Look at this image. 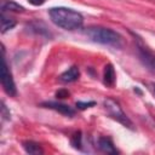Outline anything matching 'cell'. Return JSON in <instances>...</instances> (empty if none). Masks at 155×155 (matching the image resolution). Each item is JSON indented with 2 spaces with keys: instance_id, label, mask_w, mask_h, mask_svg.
Listing matches in <instances>:
<instances>
[{
  "instance_id": "obj_1",
  "label": "cell",
  "mask_w": 155,
  "mask_h": 155,
  "mask_svg": "<svg viewBox=\"0 0 155 155\" xmlns=\"http://www.w3.org/2000/svg\"><path fill=\"white\" fill-rule=\"evenodd\" d=\"M51 21L59 28L65 30L80 29L84 24V17L80 12L70 7H52L48 11Z\"/></svg>"
},
{
  "instance_id": "obj_2",
  "label": "cell",
  "mask_w": 155,
  "mask_h": 155,
  "mask_svg": "<svg viewBox=\"0 0 155 155\" xmlns=\"http://www.w3.org/2000/svg\"><path fill=\"white\" fill-rule=\"evenodd\" d=\"M85 35L90 38L93 42H98L102 45H108L113 47H121L122 46V36L109 28L104 27H88L85 29Z\"/></svg>"
},
{
  "instance_id": "obj_3",
  "label": "cell",
  "mask_w": 155,
  "mask_h": 155,
  "mask_svg": "<svg viewBox=\"0 0 155 155\" xmlns=\"http://www.w3.org/2000/svg\"><path fill=\"white\" fill-rule=\"evenodd\" d=\"M104 108H105V110L110 117H113L114 120H116L117 122L124 125L125 127H127L130 130H134L133 122L128 119V116L125 114V111L122 110V108L120 107V104L115 99H113V98L105 99L104 101Z\"/></svg>"
},
{
  "instance_id": "obj_4",
  "label": "cell",
  "mask_w": 155,
  "mask_h": 155,
  "mask_svg": "<svg viewBox=\"0 0 155 155\" xmlns=\"http://www.w3.org/2000/svg\"><path fill=\"white\" fill-rule=\"evenodd\" d=\"M1 85L4 91L8 94V96H16L17 94V88H16V84L13 81L11 70L8 68V64L6 62V58L2 59V68H1Z\"/></svg>"
},
{
  "instance_id": "obj_5",
  "label": "cell",
  "mask_w": 155,
  "mask_h": 155,
  "mask_svg": "<svg viewBox=\"0 0 155 155\" xmlns=\"http://www.w3.org/2000/svg\"><path fill=\"white\" fill-rule=\"evenodd\" d=\"M137 53H138V57H139V61L142 62V64L151 74L155 75V54L140 44L137 45Z\"/></svg>"
},
{
  "instance_id": "obj_6",
  "label": "cell",
  "mask_w": 155,
  "mask_h": 155,
  "mask_svg": "<svg viewBox=\"0 0 155 155\" xmlns=\"http://www.w3.org/2000/svg\"><path fill=\"white\" fill-rule=\"evenodd\" d=\"M42 107L45 108H50V109H53L58 113H61L62 115H65V116H73L75 114V110L67 105V104H63V103H58V102H45L41 104Z\"/></svg>"
},
{
  "instance_id": "obj_7",
  "label": "cell",
  "mask_w": 155,
  "mask_h": 155,
  "mask_svg": "<svg viewBox=\"0 0 155 155\" xmlns=\"http://www.w3.org/2000/svg\"><path fill=\"white\" fill-rule=\"evenodd\" d=\"M97 145L101 151L103 153H107V154H117V150L113 143V140L109 138V137H99L98 140H97Z\"/></svg>"
},
{
  "instance_id": "obj_8",
  "label": "cell",
  "mask_w": 155,
  "mask_h": 155,
  "mask_svg": "<svg viewBox=\"0 0 155 155\" xmlns=\"http://www.w3.org/2000/svg\"><path fill=\"white\" fill-rule=\"evenodd\" d=\"M80 76V71H79V68L76 65H73L70 68H68V70H65L64 73L61 74L59 76V80L62 82H74L79 79Z\"/></svg>"
},
{
  "instance_id": "obj_9",
  "label": "cell",
  "mask_w": 155,
  "mask_h": 155,
  "mask_svg": "<svg viewBox=\"0 0 155 155\" xmlns=\"http://www.w3.org/2000/svg\"><path fill=\"white\" fill-rule=\"evenodd\" d=\"M24 7L12 0H1V12H23Z\"/></svg>"
},
{
  "instance_id": "obj_10",
  "label": "cell",
  "mask_w": 155,
  "mask_h": 155,
  "mask_svg": "<svg viewBox=\"0 0 155 155\" xmlns=\"http://www.w3.org/2000/svg\"><path fill=\"white\" fill-rule=\"evenodd\" d=\"M23 148L24 150L28 153V154H31V155H40L44 153L41 145L34 140H25L23 142Z\"/></svg>"
},
{
  "instance_id": "obj_11",
  "label": "cell",
  "mask_w": 155,
  "mask_h": 155,
  "mask_svg": "<svg viewBox=\"0 0 155 155\" xmlns=\"http://www.w3.org/2000/svg\"><path fill=\"white\" fill-rule=\"evenodd\" d=\"M103 80L107 86H113L115 82V70L111 64H107L104 67V74H103Z\"/></svg>"
},
{
  "instance_id": "obj_12",
  "label": "cell",
  "mask_w": 155,
  "mask_h": 155,
  "mask_svg": "<svg viewBox=\"0 0 155 155\" xmlns=\"http://www.w3.org/2000/svg\"><path fill=\"white\" fill-rule=\"evenodd\" d=\"M16 25V21L6 15V12H1V33H6Z\"/></svg>"
},
{
  "instance_id": "obj_13",
  "label": "cell",
  "mask_w": 155,
  "mask_h": 155,
  "mask_svg": "<svg viewBox=\"0 0 155 155\" xmlns=\"http://www.w3.org/2000/svg\"><path fill=\"white\" fill-rule=\"evenodd\" d=\"M70 142H71V145L75 149H81V145H82V136H81V132H75L71 136Z\"/></svg>"
},
{
  "instance_id": "obj_14",
  "label": "cell",
  "mask_w": 155,
  "mask_h": 155,
  "mask_svg": "<svg viewBox=\"0 0 155 155\" xmlns=\"http://www.w3.org/2000/svg\"><path fill=\"white\" fill-rule=\"evenodd\" d=\"M96 103L94 102H76V108L78 109H86L90 107H93Z\"/></svg>"
},
{
  "instance_id": "obj_15",
  "label": "cell",
  "mask_w": 155,
  "mask_h": 155,
  "mask_svg": "<svg viewBox=\"0 0 155 155\" xmlns=\"http://www.w3.org/2000/svg\"><path fill=\"white\" fill-rule=\"evenodd\" d=\"M58 98H65V97H68L69 96V92L67 91V90H59L58 92H57V94H56Z\"/></svg>"
},
{
  "instance_id": "obj_16",
  "label": "cell",
  "mask_w": 155,
  "mask_h": 155,
  "mask_svg": "<svg viewBox=\"0 0 155 155\" xmlns=\"http://www.w3.org/2000/svg\"><path fill=\"white\" fill-rule=\"evenodd\" d=\"M28 1H29V4H31L34 6H41L45 2V0H28Z\"/></svg>"
},
{
  "instance_id": "obj_17",
  "label": "cell",
  "mask_w": 155,
  "mask_h": 155,
  "mask_svg": "<svg viewBox=\"0 0 155 155\" xmlns=\"http://www.w3.org/2000/svg\"><path fill=\"white\" fill-rule=\"evenodd\" d=\"M1 109H2V116H4V119H10V113H7V111H6V107H5V104H4V103H2Z\"/></svg>"
}]
</instances>
